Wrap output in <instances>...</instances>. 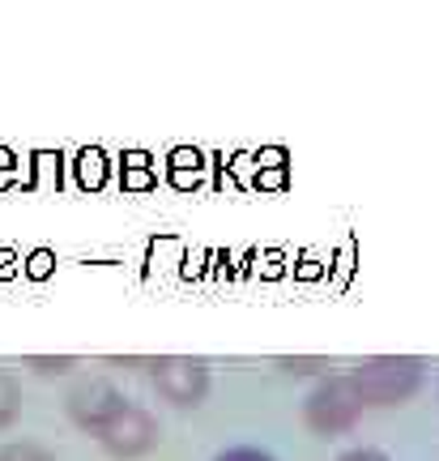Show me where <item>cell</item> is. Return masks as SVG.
I'll return each instance as SVG.
<instances>
[{
  "label": "cell",
  "instance_id": "obj_1",
  "mask_svg": "<svg viewBox=\"0 0 439 461\" xmlns=\"http://www.w3.org/2000/svg\"><path fill=\"white\" fill-rule=\"evenodd\" d=\"M350 376H354L367 411H375V406H406L409 397L423 393L426 363L418 355H372V359L358 363Z\"/></svg>",
  "mask_w": 439,
  "mask_h": 461
},
{
  "label": "cell",
  "instance_id": "obj_2",
  "mask_svg": "<svg viewBox=\"0 0 439 461\" xmlns=\"http://www.w3.org/2000/svg\"><path fill=\"white\" fill-rule=\"evenodd\" d=\"M363 414H367V402H363L350 372H328L303 397V428L316 431V436H342V431L358 428Z\"/></svg>",
  "mask_w": 439,
  "mask_h": 461
},
{
  "label": "cell",
  "instance_id": "obj_3",
  "mask_svg": "<svg viewBox=\"0 0 439 461\" xmlns=\"http://www.w3.org/2000/svg\"><path fill=\"white\" fill-rule=\"evenodd\" d=\"M149 380L163 402L179 406V411H196L205 406L210 397V363L205 359H193V355H163V359L149 363Z\"/></svg>",
  "mask_w": 439,
  "mask_h": 461
},
{
  "label": "cell",
  "instance_id": "obj_4",
  "mask_svg": "<svg viewBox=\"0 0 439 461\" xmlns=\"http://www.w3.org/2000/svg\"><path fill=\"white\" fill-rule=\"evenodd\" d=\"M98 445H103V453L115 461H137L146 457V453H154L158 448V440H163V428H158V419L146 411V406H137V402H129L124 411L115 414L107 428L94 436Z\"/></svg>",
  "mask_w": 439,
  "mask_h": 461
},
{
  "label": "cell",
  "instance_id": "obj_5",
  "mask_svg": "<svg viewBox=\"0 0 439 461\" xmlns=\"http://www.w3.org/2000/svg\"><path fill=\"white\" fill-rule=\"evenodd\" d=\"M124 406H129V397L120 393L112 380H103V376L77 380V384L68 389V397H65L68 423H73L77 431H85V436H98L115 414L124 411Z\"/></svg>",
  "mask_w": 439,
  "mask_h": 461
},
{
  "label": "cell",
  "instance_id": "obj_6",
  "mask_svg": "<svg viewBox=\"0 0 439 461\" xmlns=\"http://www.w3.org/2000/svg\"><path fill=\"white\" fill-rule=\"evenodd\" d=\"M22 419V380L0 372V431H9Z\"/></svg>",
  "mask_w": 439,
  "mask_h": 461
},
{
  "label": "cell",
  "instance_id": "obj_7",
  "mask_svg": "<svg viewBox=\"0 0 439 461\" xmlns=\"http://www.w3.org/2000/svg\"><path fill=\"white\" fill-rule=\"evenodd\" d=\"M0 461H56V453L48 445H39V440H4Z\"/></svg>",
  "mask_w": 439,
  "mask_h": 461
},
{
  "label": "cell",
  "instance_id": "obj_8",
  "mask_svg": "<svg viewBox=\"0 0 439 461\" xmlns=\"http://www.w3.org/2000/svg\"><path fill=\"white\" fill-rule=\"evenodd\" d=\"M26 367H31L34 376H68V372L77 367V359H73V355H56V359H51V355H31Z\"/></svg>",
  "mask_w": 439,
  "mask_h": 461
},
{
  "label": "cell",
  "instance_id": "obj_9",
  "mask_svg": "<svg viewBox=\"0 0 439 461\" xmlns=\"http://www.w3.org/2000/svg\"><path fill=\"white\" fill-rule=\"evenodd\" d=\"M277 367H282V372H291V376H316V372H325L328 376L333 359H320V355H299V359H291V355H282Z\"/></svg>",
  "mask_w": 439,
  "mask_h": 461
},
{
  "label": "cell",
  "instance_id": "obj_10",
  "mask_svg": "<svg viewBox=\"0 0 439 461\" xmlns=\"http://www.w3.org/2000/svg\"><path fill=\"white\" fill-rule=\"evenodd\" d=\"M213 461H277L273 453H264V448H252V445H235V448H222Z\"/></svg>",
  "mask_w": 439,
  "mask_h": 461
},
{
  "label": "cell",
  "instance_id": "obj_11",
  "mask_svg": "<svg viewBox=\"0 0 439 461\" xmlns=\"http://www.w3.org/2000/svg\"><path fill=\"white\" fill-rule=\"evenodd\" d=\"M337 461H392L384 448H372V445H358V448H345Z\"/></svg>",
  "mask_w": 439,
  "mask_h": 461
}]
</instances>
